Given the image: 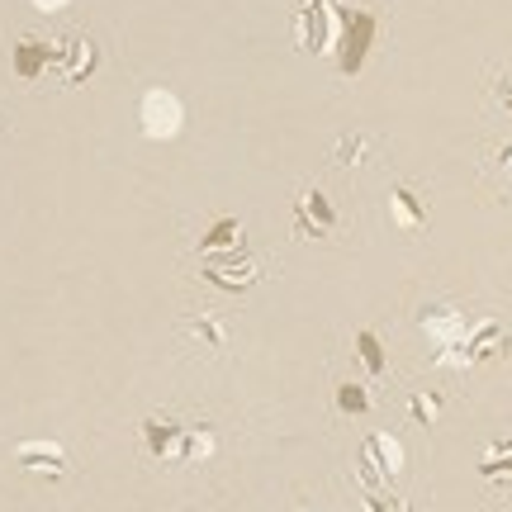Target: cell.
I'll return each instance as SVG.
<instances>
[{"mask_svg":"<svg viewBox=\"0 0 512 512\" xmlns=\"http://www.w3.org/2000/svg\"><path fill=\"white\" fill-rule=\"evenodd\" d=\"M143 451L152 460H176V465H185V451H190V427H181L176 418L152 413V418H143Z\"/></svg>","mask_w":512,"mask_h":512,"instance_id":"cell-1","label":"cell"},{"mask_svg":"<svg viewBox=\"0 0 512 512\" xmlns=\"http://www.w3.org/2000/svg\"><path fill=\"white\" fill-rule=\"evenodd\" d=\"M15 460L29 470V475H38V479H67L72 475V460H67V451L57 446V441H19L15 446Z\"/></svg>","mask_w":512,"mask_h":512,"instance_id":"cell-2","label":"cell"},{"mask_svg":"<svg viewBox=\"0 0 512 512\" xmlns=\"http://www.w3.org/2000/svg\"><path fill=\"white\" fill-rule=\"evenodd\" d=\"M294 228H299V238H309V228H313V238H328L332 228H337V214H332V204L323 190H304V195H299V204H294Z\"/></svg>","mask_w":512,"mask_h":512,"instance_id":"cell-3","label":"cell"},{"mask_svg":"<svg viewBox=\"0 0 512 512\" xmlns=\"http://www.w3.org/2000/svg\"><path fill=\"white\" fill-rule=\"evenodd\" d=\"M181 337L214 356V351H223V342H228V328H223V318H214V313H200V318H185L181 323Z\"/></svg>","mask_w":512,"mask_h":512,"instance_id":"cell-4","label":"cell"},{"mask_svg":"<svg viewBox=\"0 0 512 512\" xmlns=\"http://www.w3.org/2000/svg\"><path fill=\"white\" fill-rule=\"evenodd\" d=\"M394 223H399L403 233H418L422 223H427V204H422L408 185H399V190H394Z\"/></svg>","mask_w":512,"mask_h":512,"instance_id":"cell-5","label":"cell"},{"mask_svg":"<svg viewBox=\"0 0 512 512\" xmlns=\"http://www.w3.org/2000/svg\"><path fill=\"white\" fill-rule=\"evenodd\" d=\"M242 247V223L238 219H223V223H214V233L200 242V252H204V261L209 256H219V252H238Z\"/></svg>","mask_w":512,"mask_h":512,"instance_id":"cell-6","label":"cell"},{"mask_svg":"<svg viewBox=\"0 0 512 512\" xmlns=\"http://www.w3.org/2000/svg\"><path fill=\"white\" fill-rule=\"evenodd\" d=\"M204 280H214L223 290H247L256 280V266H223V261H204Z\"/></svg>","mask_w":512,"mask_h":512,"instance_id":"cell-7","label":"cell"},{"mask_svg":"<svg viewBox=\"0 0 512 512\" xmlns=\"http://www.w3.org/2000/svg\"><path fill=\"white\" fill-rule=\"evenodd\" d=\"M48 48H53V43H38V38H24V43H19L15 67H19V76H24V81H34V76H38V62H43V57H53Z\"/></svg>","mask_w":512,"mask_h":512,"instance_id":"cell-8","label":"cell"},{"mask_svg":"<svg viewBox=\"0 0 512 512\" xmlns=\"http://www.w3.org/2000/svg\"><path fill=\"white\" fill-rule=\"evenodd\" d=\"M356 347H361V361H366L370 375H384V370H389V361H384L380 337H375V332H356Z\"/></svg>","mask_w":512,"mask_h":512,"instance_id":"cell-9","label":"cell"},{"mask_svg":"<svg viewBox=\"0 0 512 512\" xmlns=\"http://www.w3.org/2000/svg\"><path fill=\"white\" fill-rule=\"evenodd\" d=\"M337 408L342 413H370V399L361 384H337Z\"/></svg>","mask_w":512,"mask_h":512,"instance_id":"cell-10","label":"cell"},{"mask_svg":"<svg viewBox=\"0 0 512 512\" xmlns=\"http://www.w3.org/2000/svg\"><path fill=\"white\" fill-rule=\"evenodd\" d=\"M366 152V133H356V138H342V147L332 152V166H356V157Z\"/></svg>","mask_w":512,"mask_h":512,"instance_id":"cell-11","label":"cell"},{"mask_svg":"<svg viewBox=\"0 0 512 512\" xmlns=\"http://www.w3.org/2000/svg\"><path fill=\"white\" fill-rule=\"evenodd\" d=\"M408 408H413V418H418V422H437L441 418V399H437V394H432V399L413 394V403H408Z\"/></svg>","mask_w":512,"mask_h":512,"instance_id":"cell-12","label":"cell"}]
</instances>
